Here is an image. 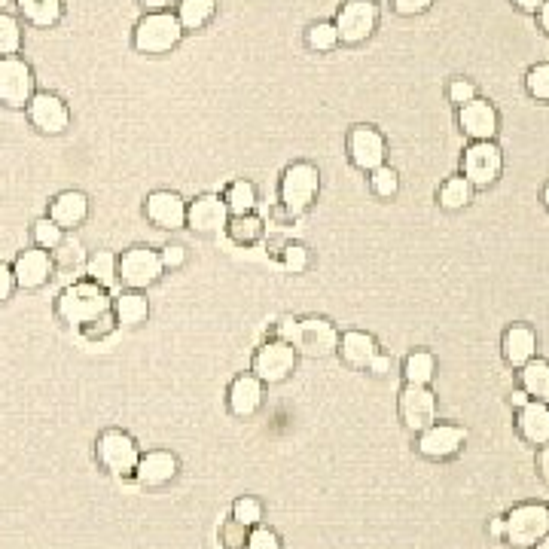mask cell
Returning <instances> with one entry per match:
<instances>
[{
	"mask_svg": "<svg viewBox=\"0 0 549 549\" xmlns=\"http://www.w3.org/2000/svg\"><path fill=\"white\" fill-rule=\"evenodd\" d=\"M223 202L229 208V217H235V214H254V208L260 202L257 199V187H254L251 180H235V183H229Z\"/></svg>",
	"mask_w": 549,
	"mask_h": 549,
	"instance_id": "cell-34",
	"label": "cell"
},
{
	"mask_svg": "<svg viewBox=\"0 0 549 549\" xmlns=\"http://www.w3.org/2000/svg\"><path fill=\"white\" fill-rule=\"evenodd\" d=\"M513 4L522 10V13H537L543 7V0H513Z\"/></svg>",
	"mask_w": 549,
	"mask_h": 549,
	"instance_id": "cell-54",
	"label": "cell"
},
{
	"mask_svg": "<svg viewBox=\"0 0 549 549\" xmlns=\"http://www.w3.org/2000/svg\"><path fill=\"white\" fill-rule=\"evenodd\" d=\"M370 183L379 199H394L400 193V174L391 165H379L376 171H370Z\"/></svg>",
	"mask_w": 549,
	"mask_h": 549,
	"instance_id": "cell-36",
	"label": "cell"
},
{
	"mask_svg": "<svg viewBox=\"0 0 549 549\" xmlns=\"http://www.w3.org/2000/svg\"><path fill=\"white\" fill-rule=\"evenodd\" d=\"M434 376H437V357L431 351H412L403 360V379H406V385H424V388H431Z\"/></svg>",
	"mask_w": 549,
	"mask_h": 549,
	"instance_id": "cell-32",
	"label": "cell"
},
{
	"mask_svg": "<svg viewBox=\"0 0 549 549\" xmlns=\"http://www.w3.org/2000/svg\"><path fill=\"white\" fill-rule=\"evenodd\" d=\"M226 235L235 244H241V248H254V244H260L263 235H266V223L257 214H235L226 223Z\"/></svg>",
	"mask_w": 549,
	"mask_h": 549,
	"instance_id": "cell-28",
	"label": "cell"
},
{
	"mask_svg": "<svg viewBox=\"0 0 549 549\" xmlns=\"http://www.w3.org/2000/svg\"><path fill=\"white\" fill-rule=\"evenodd\" d=\"M86 248H83V241L74 238V235H65V241L58 244V248L52 251V263L58 272H65V275H74L77 272H86Z\"/></svg>",
	"mask_w": 549,
	"mask_h": 549,
	"instance_id": "cell-29",
	"label": "cell"
},
{
	"mask_svg": "<svg viewBox=\"0 0 549 549\" xmlns=\"http://www.w3.org/2000/svg\"><path fill=\"white\" fill-rule=\"evenodd\" d=\"M348 156L360 171H376L388 156L385 135L373 126H354L348 135Z\"/></svg>",
	"mask_w": 549,
	"mask_h": 549,
	"instance_id": "cell-14",
	"label": "cell"
},
{
	"mask_svg": "<svg viewBox=\"0 0 549 549\" xmlns=\"http://www.w3.org/2000/svg\"><path fill=\"white\" fill-rule=\"evenodd\" d=\"M22 46V28L10 13H0V58L16 55Z\"/></svg>",
	"mask_w": 549,
	"mask_h": 549,
	"instance_id": "cell-38",
	"label": "cell"
},
{
	"mask_svg": "<svg viewBox=\"0 0 549 549\" xmlns=\"http://www.w3.org/2000/svg\"><path fill=\"white\" fill-rule=\"evenodd\" d=\"M473 98H476V86H473L470 80L458 77V80L449 83V101H452V104L464 107V104H470Z\"/></svg>",
	"mask_w": 549,
	"mask_h": 549,
	"instance_id": "cell-45",
	"label": "cell"
},
{
	"mask_svg": "<svg viewBox=\"0 0 549 549\" xmlns=\"http://www.w3.org/2000/svg\"><path fill=\"white\" fill-rule=\"evenodd\" d=\"M305 43H309V49H315V52H330L339 46V31L333 22H318L309 28V34H305Z\"/></svg>",
	"mask_w": 549,
	"mask_h": 549,
	"instance_id": "cell-37",
	"label": "cell"
},
{
	"mask_svg": "<svg viewBox=\"0 0 549 549\" xmlns=\"http://www.w3.org/2000/svg\"><path fill=\"white\" fill-rule=\"evenodd\" d=\"M34 71L19 55L0 58V104L25 107L34 98Z\"/></svg>",
	"mask_w": 549,
	"mask_h": 549,
	"instance_id": "cell-11",
	"label": "cell"
},
{
	"mask_svg": "<svg viewBox=\"0 0 549 549\" xmlns=\"http://www.w3.org/2000/svg\"><path fill=\"white\" fill-rule=\"evenodd\" d=\"M52 275H55L52 254L40 248L22 251L13 263V278H16V287L22 290H40L52 281Z\"/></svg>",
	"mask_w": 549,
	"mask_h": 549,
	"instance_id": "cell-19",
	"label": "cell"
},
{
	"mask_svg": "<svg viewBox=\"0 0 549 549\" xmlns=\"http://www.w3.org/2000/svg\"><path fill=\"white\" fill-rule=\"evenodd\" d=\"M461 174L470 180L473 190H488L495 187L504 174V153L495 141H473L464 150L461 159Z\"/></svg>",
	"mask_w": 549,
	"mask_h": 549,
	"instance_id": "cell-4",
	"label": "cell"
},
{
	"mask_svg": "<svg viewBox=\"0 0 549 549\" xmlns=\"http://www.w3.org/2000/svg\"><path fill=\"white\" fill-rule=\"evenodd\" d=\"M232 519L241 522L244 528H257L263 522V501L251 498V495H244L232 504Z\"/></svg>",
	"mask_w": 549,
	"mask_h": 549,
	"instance_id": "cell-40",
	"label": "cell"
},
{
	"mask_svg": "<svg viewBox=\"0 0 549 549\" xmlns=\"http://www.w3.org/2000/svg\"><path fill=\"white\" fill-rule=\"evenodd\" d=\"M61 241H65V229H61L58 223H52L49 217H43V220L34 223V244H37L40 251H49L52 254Z\"/></svg>",
	"mask_w": 549,
	"mask_h": 549,
	"instance_id": "cell-39",
	"label": "cell"
},
{
	"mask_svg": "<svg viewBox=\"0 0 549 549\" xmlns=\"http://www.w3.org/2000/svg\"><path fill=\"white\" fill-rule=\"evenodd\" d=\"M528 400H531V397H528V394H525L522 388H519V391H513V397H510V403H513L516 409H522V406H525Z\"/></svg>",
	"mask_w": 549,
	"mask_h": 549,
	"instance_id": "cell-56",
	"label": "cell"
},
{
	"mask_svg": "<svg viewBox=\"0 0 549 549\" xmlns=\"http://www.w3.org/2000/svg\"><path fill=\"white\" fill-rule=\"evenodd\" d=\"M321 171L312 162H293L281 177V208L290 217H299L318 202Z\"/></svg>",
	"mask_w": 549,
	"mask_h": 549,
	"instance_id": "cell-2",
	"label": "cell"
},
{
	"mask_svg": "<svg viewBox=\"0 0 549 549\" xmlns=\"http://www.w3.org/2000/svg\"><path fill=\"white\" fill-rule=\"evenodd\" d=\"M226 223H229V208L223 196L205 193L187 208V226L199 235H220L226 232Z\"/></svg>",
	"mask_w": 549,
	"mask_h": 549,
	"instance_id": "cell-18",
	"label": "cell"
},
{
	"mask_svg": "<svg viewBox=\"0 0 549 549\" xmlns=\"http://www.w3.org/2000/svg\"><path fill=\"white\" fill-rule=\"evenodd\" d=\"M549 534V507L546 504H519L504 516V540L531 549Z\"/></svg>",
	"mask_w": 549,
	"mask_h": 549,
	"instance_id": "cell-3",
	"label": "cell"
},
{
	"mask_svg": "<svg viewBox=\"0 0 549 549\" xmlns=\"http://www.w3.org/2000/svg\"><path fill=\"white\" fill-rule=\"evenodd\" d=\"M49 220L58 223L65 232L80 229L89 220V196L80 190H68V193H58L49 205Z\"/></svg>",
	"mask_w": 549,
	"mask_h": 549,
	"instance_id": "cell-22",
	"label": "cell"
},
{
	"mask_svg": "<svg viewBox=\"0 0 549 549\" xmlns=\"http://www.w3.org/2000/svg\"><path fill=\"white\" fill-rule=\"evenodd\" d=\"M531 549H549V534H546V537H543V540H540L537 546H531Z\"/></svg>",
	"mask_w": 549,
	"mask_h": 549,
	"instance_id": "cell-58",
	"label": "cell"
},
{
	"mask_svg": "<svg viewBox=\"0 0 549 549\" xmlns=\"http://www.w3.org/2000/svg\"><path fill=\"white\" fill-rule=\"evenodd\" d=\"M159 257H162V266L165 269H180L183 263H187V248L183 244H165V248L159 251Z\"/></svg>",
	"mask_w": 549,
	"mask_h": 549,
	"instance_id": "cell-46",
	"label": "cell"
},
{
	"mask_svg": "<svg viewBox=\"0 0 549 549\" xmlns=\"http://www.w3.org/2000/svg\"><path fill=\"white\" fill-rule=\"evenodd\" d=\"M165 266L159 251L150 248H132L119 257V281L126 284L129 290H147L162 278Z\"/></svg>",
	"mask_w": 549,
	"mask_h": 549,
	"instance_id": "cell-12",
	"label": "cell"
},
{
	"mask_svg": "<svg viewBox=\"0 0 549 549\" xmlns=\"http://www.w3.org/2000/svg\"><path fill=\"white\" fill-rule=\"evenodd\" d=\"M95 458L98 464L110 473V476H135V467L141 461V449L138 443L122 434V431H104L95 443Z\"/></svg>",
	"mask_w": 549,
	"mask_h": 549,
	"instance_id": "cell-6",
	"label": "cell"
},
{
	"mask_svg": "<svg viewBox=\"0 0 549 549\" xmlns=\"http://www.w3.org/2000/svg\"><path fill=\"white\" fill-rule=\"evenodd\" d=\"M10 4V0H0V13H4V7Z\"/></svg>",
	"mask_w": 549,
	"mask_h": 549,
	"instance_id": "cell-60",
	"label": "cell"
},
{
	"mask_svg": "<svg viewBox=\"0 0 549 549\" xmlns=\"http://www.w3.org/2000/svg\"><path fill=\"white\" fill-rule=\"evenodd\" d=\"M28 116H31V122H34V126L43 135H61V132L71 126V110H68V104L61 101L58 95H52V92H37L28 101Z\"/></svg>",
	"mask_w": 549,
	"mask_h": 549,
	"instance_id": "cell-16",
	"label": "cell"
},
{
	"mask_svg": "<svg viewBox=\"0 0 549 549\" xmlns=\"http://www.w3.org/2000/svg\"><path fill=\"white\" fill-rule=\"evenodd\" d=\"M391 366H394V360H391L385 351H379V354H376V360L370 363V370H366V373H373V376H379V379H382V376H388V373H391Z\"/></svg>",
	"mask_w": 549,
	"mask_h": 549,
	"instance_id": "cell-51",
	"label": "cell"
},
{
	"mask_svg": "<svg viewBox=\"0 0 549 549\" xmlns=\"http://www.w3.org/2000/svg\"><path fill=\"white\" fill-rule=\"evenodd\" d=\"M525 89H528L531 98L549 101V61H543V65H534V68L525 74Z\"/></svg>",
	"mask_w": 549,
	"mask_h": 549,
	"instance_id": "cell-42",
	"label": "cell"
},
{
	"mask_svg": "<svg viewBox=\"0 0 549 549\" xmlns=\"http://www.w3.org/2000/svg\"><path fill=\"white\" fill-rule=\"evenodd\" d=\"M516 431L531 446H549V406L528 400L522 409H516Z\"/></svg>",
	"mask_w": 549,
	"mask_h": 549,
	"instance_id": "cell-23",
	"label": "cell"
},
{
	"mask_svg": "<svg viewBox=\"0 0 549 549\" xmlns=\"http://www.w3.org/2000/svg\"><path fill=\"white\" fill-rule=\"evenodd\" d=\"M16 4H19L22 16L37 28H52L61 19V13H65L61 0H16Z\"/></svg>",
	"mask_w": 549,
	"mask_h": 549,
	"instance_id": "cell-33",
	"label": "cell"
},
{
	"mask_svg": "<svg viewBox=\"0 0 549 549\" xmlns=\"http://www.w3.org/2000/svg\"><path fill=\"white\" fill-rule=\"evenodd\" d=\"M244 549H281V537H278V531H272L266 525H257V528H251Z\"/></svg>",
	"mask_w": 549,
	"mask_h": 549,
	"instance_id": "cell-44",
	"label": "cell"
},
{
	"mask_svg": "<svg viewBox=\"0 0 549 549\" xmlns=\"http://www.w3.org/2000/svg\"><path fill=\"white\" fill-rule=\"evenodd\" d=\"M501 351H504V360L510 366H516V370H522V366L528 360L537 357V333L528 327V324H513L504 339H501Z\"/></svg>",
	"mask_w": 549,
	"mask_h": 549,
	"instance_id": "cell-25",
	"label": "cell"
},
{
	"mask_svg": "<svg viewBox=\"0 0 549 549\" xmlns=\"http://www.w3.org/2000/svg\"><path fill=\"white\" fill-rule=\"evenodd\" d=\"M248 534H251V528H244V525L235 522L232 516L220 525V543H223L226 549H244V543H248Z\"/></svg>",
	"mask_w": 549,
	"mask_h": 549,
	"instance_id": "cell-43",
	"label": "cell"
},
{
	"mask_svg": "<svg viewBox=\"0 0 549 549\" xmlns=\"http://www.w3.org/2000/svg\"><path fill=\"white\" fill-rule=\"evenodd\" d=\"M519 382H522V391L531 400L549 406V360H543V357L528 360L519 370Z\"/></svg>",
	"mask_w": 549,
	"mask_h": 549,
	"instance_id": "cell-27",
	"label": "cell"
},
{
	"mask_svg": "<svg viewBox=\"0 0 549 549\" xmlns=\"http://www.w3.org/2000/svg\"><path fill=\"white\" fill-rule=\"evenodd\" d=\"M296 348L281 342V339H269L263 348H257L254 354V366H251V373L263 382V385H281L293 376L296 370Z\"/></svg>",
	"mask_w": 549,
	"mask_h": 549,
	"instance_id": "cell-8",
	"label": "cell"
},
{
	"mask_svg": "<svg viewBox=\"0 0 549 549\" xmlns=\"http://www.w3.org/2000/svg\"><path fill=\"white\" fill-rule=\"evenodd\" d=\"M281 263H284V269H287L290 275H302L305 269L312 266L309 248H305V244H296V241H290L287 248L281 251Z\"/></svg>",
	"mask_w": 549,
	"mask_h": 549,
	"instance_id": "cell-41",
	"label": "cell"
},
{
	"mask_svg": "<svg viewBox=\"0 0 549 549\" xmlns=\"http://www.w3.org/2000/svg\"><path fill=\"white\" fill-rule=\"evenodd\" d=\"M488 534H492L495 540H504V519H492V522H488Z\"/></svg>",
	"mask_w": 549,
	"mask_h": 549,
	"instance_id": "cell-55",
	"label": "cell"
},
{
	"mask_svg": "<svg viewBox=\"0 0 549 549\" xmlns=\"http://www.w3.org/2000/svg\"><path fill=\"white\" fill-rule=\"evenodd\" d=\"M467 446V427L461 424H431L427 431L418 434V455L427 461H449Z\"/></svg>",
	"mask_w": 549,
	"mask_h": 549,
	"instance_id": "cell-13",
	"label": "cell"
},
{
	"mask_svg": "<svg viewBox=\"0 0 549 549\" xmlns=\"http://www.w3.org/2000/svg\"><path fill=\"white\" fill-rule=\"evenodd\" d=\"M180 473V461L174 452L165 449H153L147 455H141L138 467H135V479L144 488H165L168 482H174Z\"/></svg>",
	"mask_w": 549,
	"mask_h": 549,
	"instance_id": "cell-20",
	"label": "cell"
},
{
	"mask_svg": "<svg viewBox=\"0 0 549 549\" xmlns=\"http://www.w3.org/2000/svg\"><path fill=\"white\" fill-rule=\"evenodd\" d=\"M296 327H299V321H296V318H281V321L275 324V339H281V342L293 345V339H296Z\"/></svg>",
	"mask_w": 549,
	"mask_h": 549,
	"instance_id": "cell-50",
	"label": "cell"
},
{
	"mask_svg": "<svg viewBox=\"0 0 549 549\" xmlns=\"http://www.w3.org/2000/svg\"><path fill=\"white\" fill-rule=\"evenodd\" d=\"M537 13H540V25H543V31L549 34V0H543V7H540Z\"/></svg>",
	"mask_w": 549,
	"mask_h": 549,
	"instance_id": "cell-57",
	"label": "cell"
},
{
	"mask_svg": "<svg viewBox=\"0 0 549 549\" xmlns=\"http://www.w3.org/2000/svg\"><path fill=\"white\" fill-rule=\"evenodd\" d=\"M141 7L147 13H162L165 7H171V0H141Z\"/></svg>",
	"mask_w": 549,
	"mask_h": 549,
	"instance_id": "cell-53",
	"label": "cell"
},
{
	"mask_svg": "<svg viewBox=\"0 0 549 549\" xmlns=\"http://www.w3.org/2000/svg\"><path fill=\"white\" fill-rule=\"evenodd\" d=\"M187 208H190V205L183 202V196H177V193H171V190H156V193H150L147 202H144L147 220H150L156 229H168V232L187 226Z\"/></svg>",
	"mask_w": 549,
	"mask_h": 549,
	"instance_id": "cell-17",
	"label": "cell"
},
{
	"mask_svg": "<svg viewBox=\"0 0 549 549\" xmlns=\"http://www.w3.org/2000/svg\"><path fill=\"white\" fill-rule=\"evenodd\" d=\"M537 473L549 485V446H540V452H537Z\"/></svg>",
	"mask_w": 549,
	"mask_h": 549,
	"instance_id": "cell-52",
	"label": "cell"
},
{
	"mask_svg": "<svg viewBox=\"0 0 549 549\" xmlns=\"http://www.w3.org/2000/svg\"><path fill=\"white\" fill-rule=\"evenodd\" d=\"M370 4H379V0H370Z\"/></svg>",
	"mask_w": 549,
	"mask_h": 549,
	"instance_id": "cell-61",
	"label": "cell"
},
{
	"mask_svg": "<svg viewBox=\"0 0 549 549\" xmlns=\"http://www.w3.org/2000/svg\"><path fill=\"white\" fill-rule=\"evenodd\" d=\"M86 278L104 287L107 293L119 284V257L110 251H98L86 260Z\"/></svg>",
	"mask_w": 549,
	"mask_h": 549,
	"instance_id": "cell-31",
	"label": "cell"
},
{
	"mask_svg": "<svg viewBox=\"0 0 549 549\" xmlns=\"http://www.w3.org/2000/svg\"><path fill=\"white\" fill-rule=\"evenodd\" d=\"M431 4H434V0H394V10L400 16H421Z\"/></svg>",
	"mask_w": 549,
	"mask_h": 549,
	"instance_id": "cell-48",
	"label": "cell"
},
{
	"mask_svg": "<svg viewBox=\"0 0 549 549\" xmlns=\"http://www.w3.org/2000/svg\"><path fill=\"white\" fill-rule=\"evenodd\" d=\"M333 25L339 31V43L360 46V43L370 40L373 31L379 28V7L370 4V0H348V4H342Z\"/></svg>",
	"mask_w": 549,
	"mask_h": 549,
	"instance_id": "cell-7",
	"label": "cell"
},
{
	"mask_svg": "<svg viewBox=\"0 0 549 549\" xmlns=\"http://www.w3.org/2000/svg\"><path fill=\"white\" fill-rule=\"evenodd\" d=\"M113 312V299L104 287H98L95 281H74L55 299V315L61 324L68 327H89L92 321L104 318Z\"/></svg>",
	"mask_w": 549,
	"mask_h": 549,
	"instance_id": "cell-1",
	"label": "cell"
},
{
	"mask_svg": "<svg viewBox=\"0 0 549 549\" xmlns=\"http://www.w3.org/2000/svg\"><path fill=\"white\" fill-rule=\"evenodd\" d=\"M16 290V278H13V266L0 263V305H4Z\"/></svg>",
	"mask_w": 549,
	"mask_h": 549,
	"instance_id": "cell-49",
	"label": "cell"
},
{
	"mask_svg": "<svg viewBox=\"0 0 549 549\" xmlns=\"http://www.w3.org/2000/svg\"><path fill=\"white\" fill-rule=\"evenodd\" d=\"M379 351L382 348H379L376 336L363 333V330H348V333L339 336V351L336 354H342V360L351 366V370H370V363L376 360Z\"/></svg>",
	"mask_w": 549,
	"mask_h": 549,
	"instance_id": "cell-24",
	"label": "cell"
},
{
	"mask_svg": "<svg viewBox=\"0 0 549 549\" xmlns=\"http://www.w3.org/2000/svg\"><path fill=\"white\" fill-rule=\"evenodd\" d=\"M217 13V0H180L177 7V22L183 28V34L187 31H202Z\"/></svg>",
	"mask_w": 549,
	"mask_h": 549,
	"instance_id": "cell-30",
	"label": "cell"
},
{
	"mask_svg": "<svg viewBox=\"0 0 549 549\" xmlns=\"http://www.w3.org/2000/svg\"><path fill=\"white\" fill-rule=\"evenodd\" d=\"M458 122L467 138L473 141H495L498 129H501V116L495 110V104H488L485 98H473L470 104L458 107Z\"/></svg>",
	"mask_w": 549,
	"mask_h": 549,
	"instance_id": "cell-15",
	"label": "cell"
},
{
	"mask_svg": "<svg viewBox=\"0 0 549 549\" xmlns=\"http://www.w3.org/2000/svg\"><path fill=\"white\" fill-rule=\"evenodd\" d=\"M293 348H296V354L312 357V360L333 357L339 351V330L327 318H305L296 327Z\"/></svg>",
	"mask_w": 549,
	"mask_h": 549,
	"instance_id": "cell-10",
	"label": "cell"
},
{
	"mask_svg": "<svg viewBox=\"0 0 549 549\" xmlns=\"http://www.w3.org/2000/svg\"><path fill=\"white\" fill-rule=\"evenodd\" d=\"M543 205H546V211H549V183H546V190H543Z\"/></svg>",
	"mask_w": 549,
	"mask_h": 549,
	"instance_id": "cell-59",
	"label": "cell"
},
{
	"mask_svg": "<svg viewBox=\"0 0 549 549\" xmlns=\"http://www.w3.org/2000/svg\"><path fill=\"white\" fill-rule=\"evenodd\" d=\"M400 421L409 434H421L431 424H437L440 406H437V394L424 385H406L400 391Z\"/></svg>",
	"mask_w": 549,
	"mask_h": 549,
	"instance_id": "cell-9",
	"label": "cell"
},
{
	"mask_svg": "<svg viewBox=\"0 0 549 549\" xmlns=\"http://www.w3.org/2000/svg\"><path fill=\"white\" fill-rule=\"evenodd\" d=\"M473 187H470V180L464 177V174H458V177H449L443 187H440V205L446 208V211H464L470 202H473Z\"/></svg>",
	"mask_w": 549,
	"mask_h": 549,
	"instance_id": "cell-35",
	"label": "cell"
},
{
	"mask_svg": "<svg viewBox=\"0 0 549 549\" xmlns=\"http://www.w3.org/2000/svg\"><path fill=\"white\" fill-rule=\"evenodd\" d=\"M263 400H266V385L248 373V376H238L232 385H229V394H226V403H229V412L235 418H254L260 409H263Z\"/></svg>",
	"mask_w": 549,
	"mask_h": 549,
	"instance_id": "cell-21",
	"label": "cell"
},
{
	"mask_svg": "<svg viewBox=\"0 0 549 549\" xmlns=\"http://www.w3.org/2000/svg\"><path fill=\"white\" fill-rule=\"evenodd\" d=\"M113 330H116V318H113V312H110V315L92 321L89 327H83V336H86V339H104V336H110Z\"/></svg>",
	"mask_w": 549,
	"mask_h": 549,
	"instance_id": "cell-47",
	"label": "cell"
},
{
	"mask_svg": "<svg viewBox=\"0 0 549 549\" xmlns=\"http://www.w3.org/2000/svg\"><path fill=\"white\" fill-rule=\"evenodd\" d=\"M113 318L119 327H141L150 318V299L141 290L119 293L113 299Z\"/></svg>",
	"mask_w": 549,
	"mask_h": 549,
	"instance_id": "cell-26",
	"label": "cell"
},
{
	"mask_svg": "<svg viewBox=\"0 0 549 549\" xmlns=\"http://www.w3.org/2000/svg\"><path fill=\"white\" fill-rule=\"evenodd\" d=\"M183 40V28L177 22V13H147L135 28V49L144 55H162L171 52Z\"/></svg>",
	"mask_w": 549,
	"mask_h": 549,
	"instance_id": "cell-5",
	"label": "cell"
}]
</instances>
